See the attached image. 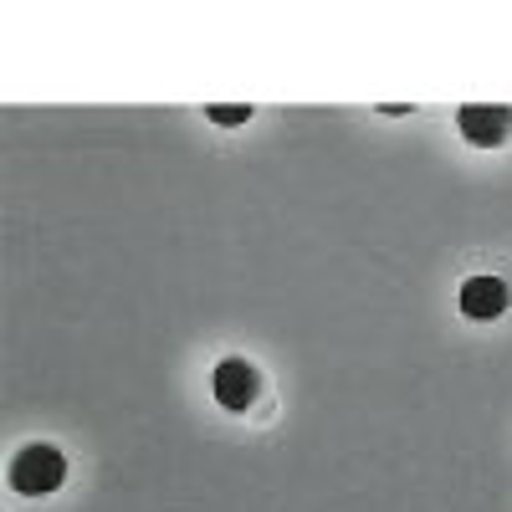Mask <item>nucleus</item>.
Here are the masks:
<instances>
[{"instance_id": "obj_1", "label": "nucleus", "mask_w": 512, "mask_h": 512, "mask_svg": "<svg viewBox=\"0 0 512 512\" xmlns=\"http://www.w3.org/2000/svg\"><path fill=\"white\" fill-rule=\"evenodd\" d=\"M67 482V456L57 446H26L16 461H11V487L26 492V497H47Z\"/></svg>"}, {"instance_id": "obj_2", "label": "nucleus", "mask_w": 512, "mask_h": 512, "mask_svg": "<svg viewBox=\"0 0 512 512\" xmlns=\"http://www.w3.org/2000/svg\"><path fill=\"white\" fill-rule=\"evenodd\" d=\"M456 123H461V139L466 144L492 149V144H502L512 134V108L507 103H466L456 113Z\"/></svg>"}, {"instance_id": "obj_3", "label": "nucleus", "mask_w": 512, "mask_h": 512, "mask_svg": "<svg viewBox=\"0 0 512 512\" xmlns=\"http://www.w3.org/2000/svg\"><path fill=\"white\" fill-rule=\"evenodd\" d=\"M210 384H216V400L226 410H251V400L262 395V374H256L246 359H221Z\"/></svg>"}, {"instance_id": "obj_4", "label": "nucleus", "mask_w": 512, "mask_h": 512, "mask_svg": "<svg viewBox=\"0 0 512 512\" xmlns=\"http://www.w3.org/2000/svg\"><path fill=\"white\" fill-rule=\"evenodd\" d=\"M507 303H512V292H507L502 277H466V287H461V313L472 318V323H492V318H502Z\"/></svg>"}, {"instance_id": "obj_5", "label": "nucleus", "mask_w": 512, "mask_h": 512, "mask_svg": "<svg viewBox=\"0 0 512 512\" xmlns=\"http://www.w3.org/2000/svg\"><path fill=\"white\" fill-rule=\"evenodd\" d=\"M205 113H210V123H221V128H241V123L251 118L246 103H210Z\"/></svg>"}]
</instances>
